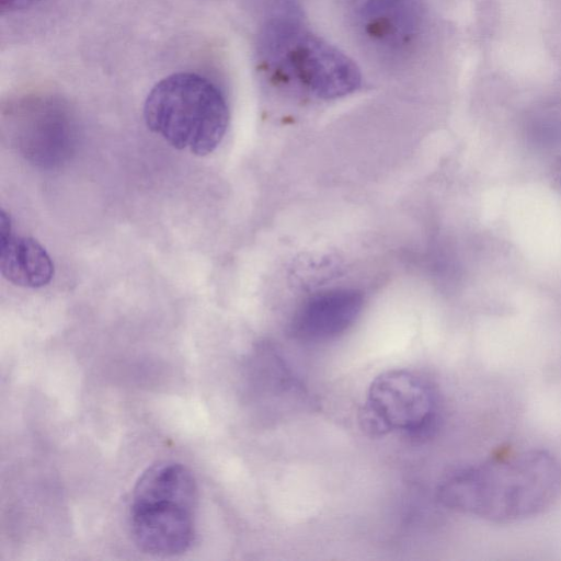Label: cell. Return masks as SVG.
I'll use <instances>...</instances> for the list:
<instances>
[{"label": "cell", "instance_id": "cell-1", "mask_svg": "<svg viewBox=\"0 0 561 561\" xmlns=\"http://www.w3.org/2000/svg\"><path fill=\"white\" fill-rule=\"evenodd\" d=\"M561 495V462L543 449H522L462 467L437 488L442 505L494 523L538 515Z\"/></svg>", "mask_w": 561, "mask_h": 561}, {"label": "cell", "instance_id": "cell-2", "mask_svg": "<svg viewBox=\"0 0 561 561\" xmlns=\"http://www.w3.org/2000/svg\"><path fill=\"white\" fill-rule=\"evenodd\" d=\"M257 62L271 83L319 100L347 95L362 82L358 67L347 55L291 15H277L265 24Z\"/></svg>", "mask_w": 561, "mask_h": 561}, {"label": "cell", "instance_id": "cell-3", "mask_svg": "<svg viewBox=\"0 0 561 561\" xmlns=\"http://www.w3.org/2000/svg\"><path fill=\"white\" fill-rule=\"evenodd\" d=\"M198 489L193 473L182 463L159 461L137 480L129 507L135 545L154 556L185 552L195 537Z\"/></svg>", "mask_w": 561, "mask_h": 561}, {"label": "cell", "instance_id": "cell-4", "mask_svg": "<svg viewBox=\"0 0 561 561\" xmlns=\"http://www.w3.org/2000/svg\"><path fill=\"white\" fill-rule=\"evenodd\" d=\"M147 127L179 150L211 153L221 142L229 110L219 88L198 73L173 72L159 80L144 103Z\"/></svg>", "mask_w": 561, "mask_h": 561}, {"label": "cell", "instance_id": "cell-5", "mask_svg": "<svg viewBox=\"0 0 561 561\" xmlns=\"http://www.w3.org/2000/svg\"><path fill=\"white\" fill-rule=\"evenodd\" d=\"M439 400L433 385L408 369L379 374L369 385L359 410L366 434L427 436L437 426Z\"/></svg>", "mask_w": 561, "mask_h": 561}, {"label": "cell", "instance_id": "cell-6", "mask_svg": "<svg viewBox=\"0 0 561 561\" xmlns=\"http://www.w3.org/2000/svg\"><path fill=\"white\" fill-rule=\"evenodd\" d=\"M358 41L377 59L398 64L416 48L424 26L422 0H332Z\"/></svg>", "mask_w": 561, "mask_h": 561}, {"label": "cell", "instance_id": "cell-7", "mask_svg": "<svg viewBox=\"0 0 561 561\" xmlns=\"http://www.w3.org/2000/svg\"><path fill=\"white\" fill-rule=\"evenodd\" d=\"M9 136L30 162L56 168L76 149L77 128L69 107L51 96L27 98L9 111Z\"/></svg>", "mask_w": 561, "mask_h": 561}, {"label": "cell", "instance_id": "cell-8", "mask_svg": "<svg viewBox=\"0 0 561 561\" xmlns=\"http://www.w3.org/2000/svg\"><path fill=\"white\" fill-rule=\"evenodd\" d=\"M363 296L355 289H332L320 293L296 312L291 335L305 342H325L350 329L363 308Z\"/></svg>", "mask_w": 561, "mask_h": 561}, {"label": "cell", "instance_id": "cell-9", "mask_svg": "<svg viewBox=\"0 0 561 561\" xmlns=\"http://www.w3.org/2000/svg\"><path fill=\"white\" fill-rule=\"evenodd\" d=\"M0 270L2 276L20 287L39 288L54 276V263L35 239L15 236L9 215H0Z\"/></svg>", "mask_w": 561, "mask_h": 561}, {"label": "cell", "instance_id": "cell-10", "mask_svg": "<svg viewBox=\"0 0 561 561\" xmlns=\"http://www.w3.org/2000/svg\"><path fill=\"white\" fill-rule=\"evenodd\" d=\"M46 0H0L1 14H11L27 10Z\"/></svg>", "mask_w": 561, "mask_h": 561}]
</instances>
